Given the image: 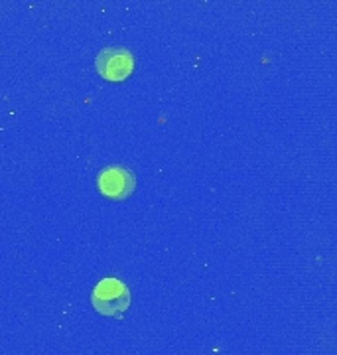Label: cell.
<instances>
[{"label":"cell","instance_id":"7a4b0ae2","mask_svg":"<svg viewBox=\"0 0 337 355\" xmlns=\"http://www.w3.org/2000/svg\"><path fill=\"white\" fill-rule=\"evenodd\" d=\"M95 69L107 81H125L135 71V55L121 46H107L95 55Z\"/></svg>","mask_w":337,"mask_h":355},{"label":"cell","instance_id":"6da1fadb","mask_svg":"<svg viewBox=\"0 0 337 355\" xmlns=\"http://www.w3.org/2000/svg\"><path fill=\"white\" fill-rule=\"evenodd\" d=\"M91 304L103 316L121 318L130 306V291L123 280L105 277L91 292Z\"/></svg>","mask_w":337,"mask_h":355},{"label":"cell","instance_id":"3957f363","mask_svg":"<svg viewBox=\"0 0 337 355\" xmlns=\"http://www.w3.org/2000/svg\"><path fill=\"white\" fill-rule=\"evenodd\" d=\"M97 186L101 193L109 200H126L137 190V176L126 166H107L101 170L97 178Z\"/></svg>","mask_w":337,"mask_h":355}]
</instances>
